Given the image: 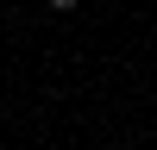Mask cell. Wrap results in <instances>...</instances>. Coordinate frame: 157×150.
Here are the masks:
<instances>
[{
    "mask_svg": "<svg viewBox=\"0 0 157 150\" xmlns=\"http://www.w3.org/2000/svg\"><path fill=\"white\" fill-rule=\"evenodd\" d=\"M50 6H57V12H69V6H82V0H50Z\"/></svg>",
    "mask_w": 157,
    "mask_h": 150,
    "instance_id": "6da1fadb",
    "label": "cell"
}]
</instances>
